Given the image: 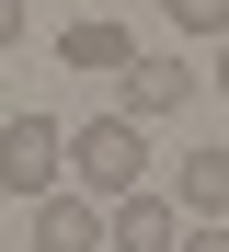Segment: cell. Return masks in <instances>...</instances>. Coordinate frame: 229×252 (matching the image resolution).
<instances>
[{"instance_id":"cell-2","label":"cell","mask_w":229,"mask_h":252,"mask_svg":"<svg viewBox=\"0 0 229 252\" xmlns=\"http://www.w3.org/2000/svg\"><path fill=\"white\" fill-rule=\"evenodd\" d=\"M58 184H69V126L58 115H12V126H0V195L46 206Z\"/></svg>"},{"instance_id":"cell-10","label":"cell","mask_w":229,"mask_h":252,"mask_svg":"<svg viewBox=\"0 0 229 252\" xmlns=\"http://www.w3.org/2000/svg\"><path fill=\"white\" fill-rule=\"evenodd\" d=\"M172 252H229V218H218V229H183Z\"/></svg>"},{"instance_id":"cell-9","label":"cell","mask_w":229,"mask_h":252,"mask_svg":"<svg viewBox=\"0 0 229 252\" xmlns=\"http://www.w3.org/2000/svg\"><path fill=\"white\" fill-rule=\"evenodd\" d=\"M23 23H34V12H23V0H0V58H12V46H23Z\"/></svg>"},{"instance_id":"cell-5","label":"cell","mask_w":229,"mask_h":252,"mask_svg":"<svg viewBox=\"0 0 229 252\" xmlns=\"http://www.w3.org/2000/svg\"><path fill=\"white\" fill-rule=\"evenodd\" d=\"M172 241H183L172 195H126V206H103V252H172Z\"/></svg>"},{"instance_id":"cell-4","label":"cell","mask_w":229,"mask_h":252,"mask_svg":"<svg viewBox=\"0 0 229 252\" xmlns=\"http://www.w3.org/2000/svg\"><path fill=\"white\" fill-rule=\"evenodd\" d=\"M172 218H183V229H218V218H229V149H183V172H172Z\"/></svg>"},{"instance_id":"cell-6","label":"cell","mask_w":229,"mask_h":252,"mask_svg":"<svg viewBox=\"0 0 229 252\" xmlns=\"http://www.w3.org/2000/svg\"><path fill=\"white\" fill-rule=\"evenodd\" d=\"M34 252H103V206L58 184V195L34 206Z\"/></svg>"},{"instance_id":"cell-8","label":"cell","mask_w":229,"mask_h":252,"mask_svg":"<svg viewBox=\"0 0 229 252\" xmlns=\"http://www.w3.org/2000/svg\"><path fill=\"white\" fill-rule=\"evenodd\" d=\"M172 34H206V46H229V0H161Z\"/></svg>"},{"instance_id":"cell-7","label":"cell","mask_w":229,"mask_h":252,"mask_svg":"<svg viewBox=\"0 0 229 252\" xmlns=\"http://www.w3.org/2000/svg\"><path fill=\"white\" fill-rule=\"evenodd\" d=\"M58 58L92 69V80H126V69H137V34H126V23H69V34H58Z\"/></svg>"},{"instance_id":"cell-11","label":"cell","mask_w":229,"mask_h":252,"mask_svg":"<svg viewBox=\"0 0 229 252\" xmlns=\"http://www.w3.org/2000/svg\"><path fill=\"white\" fill-rule=\"evenodd\" d=\"M218 92H229V46H218Z\"/></svg>"},{"instance_id":"cell-3","label":"cell","mask_w":229,"mask_h":252,"mask_svg":"<svg viewBox=\"0 0 229 252\" xmlns=\"http://www.w3.org/2000/svg\"><path fill=\"white\" fill-rule=\"evenodd\" d=\"M195 92H206V69H183V58H149V46H137V69L115 80V115H126V126H149V115H183Z\"/></svg>"},{"instance_id":"cell-1","label":"cell","mask_w":229,"mask_h":252,"mask_svg":"<svg viewBox=\"0 0 229 252\" xmlns=\"http://www.w3.org/2000/svg\"><path fill=\"white\" fill-rule=\"evenodd\" d=\"M69 195H92V206H126V195H149V126H126V115H92V126H69Z\"/></svg>"}]
</instances>
